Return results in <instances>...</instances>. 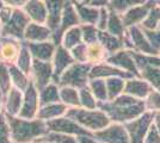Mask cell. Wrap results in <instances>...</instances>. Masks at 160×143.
Wrapping results in <instances>:
<instances>
[{"instance_id": "obj_17", "label": "cell", "mask_w": 160, "mask_h": 143, "mask_svg": "<svg viewBox=\"0 0 160 143\" xmlns=\"http://www.w3.org/2000/svg\"><path fill=\"white\" fill-rule=\"evenodd\" d=\"M153 91V87L146 80L134 76V78H130V79L126 80L123 93L132 95V97L136 98V99H140V100H146V98Z\"/></svg>"}, {"instance_id": "obj_3", "label": "cell", "mask_w": 160, "mask_h": 143, "mask_svg": "<svg viewBox=\"0 0 160 143\" xmlns=\"http://www.w3.org/2000/svg\"><path fill=\"white\" fill-rule=\"evenodd\" d=\"M66 116L77 122L80 126L88 130L90 132H96L98 130L104 129L108 126L111 121L109 119L105 112L97 109H84L81 106L69 107L67 110Z\"/></svg>"}, {"instance_id": "obj_51", "label": "cell", "mask_w": 160, "mask_h": 143, "mask_svg": "<svg viewBox=\"0 0 160 143\" xmlns=\"http://www.w3.org/2000/svg\"><path fill=\"white\" fill-rule=\"evenodd\" d=\"M77 141H78V143H99L96 140V137L93 136V132L78 135L77 136Z\"/></svg>"}, {"instance_id": "obj_22", "label": "cell", "mask_w": 160, "mask_h": 143, "mask_svg": "<svg viewBox=\"0 0 160 143\" xmlns=\"http://www.w3.org/2000/svg\"><path fill=\"white\" fill-rule=\"evenodd\" d=\"M30 21L46 24L47 21V6L44 0H28V2L23 7Z\"/></svg>"}, {"instance_id": "obj_40", "label": "cell", "mask_w": 160, "mask_h": 143, "mask_svg": "<svg viewBox=\"0 0 160 143\" xmlns=\"http://www.w3.org/2000/svg\"><path fill=\"white\" fill-rule=\"evenodd\" d=\"M11 88H12V81H11L8 66L0 62V92H1V95L5 97Z\"/></svg>"}, {"instance_id": "obj_59", "label": "cell", "mask_w": 160, "mask_h": 143, "mask_svg": "<svg viewBox=\"0 0 160 143\" xmlns=\"http://www.w3.org/2000/svg\"><path fill=\"white\" fill-rule=\"evenodd\" d=\"M158 55H159V56H160V51H159V54H158Z\"/></svg>"}, {"instance_id": "obj_30", "label": "cell", "mask_w": 160, "mask_h": 143, "mask_svg": "<svg viewBox=\"0 0 160 143\" xmlns=\"http://www.w3.org/2000/svg\"><path fill=\"white\" fill-rule=\"evenodd\" d=\"M38 98H40L41 105H47L52 102H60V87L58 83L50 82L47 86L38 91Z\"/></svg>"}, {"instance_id": "obj_33", "label": "cell", "mask_w": 160, "mask_h": 143, "mask_svg": "<svg viewBox=\"0 0 160 143\" xmlns=\"http://www.w3.org/2000/svg\"><path fill=\"white\" fill-rule=\"evenodd\" d=\"M140 78L146 80L154 91L160 92V67H151V66H143L139 69Z\"/></svg>"}, {"instance_id": "obj_1", "label": "cell", "mask_w": 160, "mask_h": 143, "mask_svg": "<svg viewBox=\"0 0 160 143\" xmlns=\"http://www.w3.org/2000/svg\"><path fill=\"white\" fill-rule=\"evenodd\" d=\"M98 109L105 112L112 123L120 124L135 119L147 111L145 100L136 99L126 93H122L112 100L98 102Z\"/></svg>"}, {"instance_id": "obj_49", "label": "cell", "mask_w": 160, "mask_h": 143, "mask_svg": "<svg viewBox=\"0 0 160 143\" xmlns=\"http://www.w3.org/2000/svg\"><path fill=\"white\" fill-rule=\"evenodd\" d=\"M13 10L14 8H12V7L5 6V5L1 7V10H0V25L1 26L11 18V16L13 13Z\"/></svg>"}, {"instance_id": "obj_29", "label": "cell", "mask_w": 160, "mask_h": 143, "mask_svg": "<svg viewBox=\"0 0 160 143\" xmlns=\"http://www.w3.org/2000/svg\"><path fill=\"white\" fill-rule=\"evenodd\" d=\"M8 70H10V75H11L12 87L24 92L31 82L30 75L20 70L16 64H8Z\"/></svg>"}, {"instance_id": "obj_9", "label": "cell", "mask_w": 160, "mask_h": 143, "mask_svg": "<svg viewBox=\"0 0 160 143\" xmlns=\"http://www.w3.org/2000/svg\"><path fill=\"white\" fill-rule=\"evenodd\" d=\"M40 98H38V89L35 87L32 81L28 86V88L23 92V102L19 112V117L25 119L37 118V113L40 110Z\"/></svg>"}, {"instance_id": "obj_57", "label": "cell", "mask_w": 160, "mask_h": 143, "mask_svg": "<svg viewBox=\"0 0 160 143\" xmlns=\"http://www.w3.org/2000/svg\"><path fill=\"white\" fill-rule=\"evenodd\" d=\"M154 2H155V5H159L160 6V0H154Z\"/></svg>"}, {"instance_id": "obj_4", "label": "cell", "mask_w": 160, "mask_h": 143, "mask_svg": "<svg viewBox=\"0 0 160 143\" xmlns=\"http://www.w3.org/2000/svg\"><path fill=\"white\" fill-rule=\"evenodd\" d=\"M91 67L88 63L74 62L62 73L58 85L59 86H71L75 88L86 87L90 81V70Z\"/></svg>"}, {"instance_id": "obj_8", "label": "cell", "mask_w": 160, "mask_h": 143, "mask_svg": "<svg viewBox=\"0 0 160 143\" xmlns=\"http://www.w3.org/2000/svg\"><path fill=\"white\" fill-rule=\"evenodd\" d=\"M93 136L99 143H130L124 125L120 123H110L104 129L93 132Z\"/></svg>"}, {"instance_id": "obj_11", "label": "cell", "mask_w": 160, "mask_h": 143, "mask_svg": "<svg viewBox=\"0 0 160 143\" xmlns=\"http://www.w3.org/2000/svg\"><path fill=\"white\" fill-rule=\"evenodd\" d=\"M48 131L52 132H60V134H67V135H82V134H91L88 130L84 129L82 126H80L77 122H74L73 119H71L66 115L59 118H55L52 121L46 122Z\"/></svg>"}, {"instance_id": "obj_39", "label": "cell", "mask_w": 160, "mask_h": 143, "mask_svg": "<svg viewBox=\"0 0 160 143\" xmlns=\"http://www.w3.org/2000/svg\"><path fill=\"white\" fill-rule=\"evenodd\" d=\"M79 99H80V106L84 109H97L98 107V102L92 94L91 89L88 86L79 88Z\"/></svg>"}, {"instance_id": "obj_42", "label": "cell", "mask_w": 160, "mask_h": 143, "mask_svg": "<svg viewBox=\"0 0 160 143\" xmlns=\"http://www.w3.org/2000/svg\"><path fill=\"white\" fill-rule=\"evenodd\" d=\"M41 140L50 141L53 143H78L77 136L67 135V134H60V132H52V131H48L44 136L41 137Z\"/></svg>"}, {"instance_id": "obj_24", "label": "cell", "mask_w": 160, "mask_h": 143, "mask_svg": "<svg viewBox=\"0 0 160 143\" xmlns=\"http://www.w3.org/2000/svg\"><path fill=\"white\" fill-rule=\"evenodd\" d=\"M72 2L79 17L80 24H92V25L97 24L98 17H99V8L90 6L85 2L75 1V0H72Z\"/></svg>"}, {"instance_id": "obj_43", "label": "cell", "mask_w": 160, "mask_h": 143, "mask_svg": "<svg viewBox=\"0 0 160 143\" xmlns=\"http://www.w3.org/2000/svg\"><path fill=\"white\" fill-rule=\"evenodd\" d=\"M146 109L148 111H160V92L153 91L151 94L146 98Z\"/></svg>"}, {"instance_id": "obj_47", "label": "cell", "mask_w": 160, "mask_h": 143, "mask_svg": "<svg viewBox=\"0 0 160 143\" xmlns=\"http://www.w3.org/2000/svg\"><path fill=\"white\" fill-rule=\"evenodd\" d=\"M108 19H109V8L108 7L99 8V17H98V21L96 24V26L99 31H105L107 30Z\"/></svg>"}, {"instance_id": "obj_15", "label": "cell", "mask_w": 160, "mask_h": 143, "mask_svg": "<svg viewBox=\"0 0 160 143\" xmlns=\"http://www.w3.org/2000/svg\"><path fill=\"white\" fill-rule=\"evenodd\" d=\"M74 59L71 51L63 45H56V50L54 53L52 64H53V82L58 83L62 73L66 70L71 64L74 63Z\"/></svg>"}, {"instance_id": "obj_32", "label": "cell", "mask_w": 160, "mask_h": 143, "mask_svg": "<svg viewBox=\"0 0 160 143\" xmlns=\"http://www.w3.org/2000/svg\"><path fill=\"white\" fill-rule=\"evenodd\" d=\"M60 87V102H63L67 107L80 106L79 89L71 86H59Z\"/></svg>"}, {"instance_id": "obj_19", "label": "cell", "mask_w": 160, "mask_h": 143, "mask_svg": "<svg viewBox=\"0 0 160 143\" xmlns=\"http://www.w3.org/2000/svg\"><path fill=\"white\" fill-rule=\"evenodd\" d=\"M29 48L30 53L32 55L33 60H38V61H46L52 62L53 60L54 53L56 50V44L52 40L46 42H24Z\"/></svg>"}, {"instance_id": "obj_31", "label": "cell", "mask_w": 160, "mask_h": 143, "mask_svg": "<svg viewBox=\"0 0 160 143\" xmlns=\"http://www.w3.org/2000/svg\"><path fill=\"white\" fill-rule=\"evenodd\" d=\"M81 43H84L82 42L81 29H80V25H77V26L68 29L66 32L62 35L60 44L63 45L68 50H71V49H73L74 47H77L78 44H81Z\"/></svg>"}, {"instance_id": "obj_35", "label": "cell", "mask_w": 160, "mask_h": 143, "mask_svg": "<svg viewBox=\"0 0 160 143\" xmlns=\"http://www.w3.org/2000/svg\"><path fill=\"white\" fill-rule=\"evenodd\" d=\"M32 61H33L32 55H31V53H30L29 48L27 47V44H25L24 41H23L19 55H18V59H17V61H16L14 64H16L20 70H23L24 73H27V74L30 75V70H31Z\"/></svg>"}, {"instance_id": "obj_14", "label": "cell", "mask_w": 160, "mask_h": 143, "mask_svg": "<svg viewBox=\"0 0 160 143\" xmlns=\"http://www.w3.org/2000/svg\"><path fill=\"white\" fill-rule=\"evenodd\" d=\"M154 5H155L154 0H147L145 4L130 7L126 12H123V13L121 14V17H122V21H123L126 29L132 26H136V25L140 26V24L143 21V19L146 18L148 12H149V10Z\"/></svg>"}, {"instance_id": "obj_6", "label": "cell", "mask_w": 160, "mask_h": 143, "mask_svg": "<svg viewBox=\"0 0 160 143\" xmlns=\"http://www.w3.org/2000/svg\"><path fill=\"white\" fill-rule=\"evenodd\" d=\"M124 44L126 48L129 50H133L136 53L147 55H158V51H155L151 43L147 40L143 30L139 25L128 27L124 36Z\"/></svg>"}, {"instance_id": "obj_28", "label": "cell", "mask_w": 160, "mask_h": 143, "mask_svg": "<svg viewBox=\"0 0 160 143\" xmlns=\"http://www.w3.org/2000/svg\"><path fill=\"white\" fill-rule=\"evenodd\" d=\"M105 31H108L109 34L113 35V36H116V37L123 38V40H124L126 31H127V29H126L123 21H122L121 14L112 11V10H110V8H109V19H108V25Z\"/></svg>"}, {"instance_id": "obj_50", "label": "cell", "mask_w": 160, "mask_h": 143, "mask_svg": "<svg viewBox=\"0 0 160 143\" xmlns=\"http://www.w3.org/2000/svg\"><path fill=\"white\" fill-rule=\"evenodd\" d=\"M5 6L12 7V8H23L28 0H1Z\"/></svg>"}, {"instance_id": "obj_46", "label": "cell", "mask_w": 160, "mask_h": 143, "mask_svg": "<svg viewBox=\"0 0 160 143\" xmlns=\"http://www.w3.org/2000/svg\"><path fill=\"white\" fill-rule=\"evenodd\" d=\"M0 143H12L5 113L0 116Z\"/></svg>"}, {"instance_id": "obj_58", "label": "cell", "mask_w": 160, "mask_h": 143, "mask_svg": "<svg viewBox=\"0 0 160 143\" xmlns=\"http://www.w3.org/2000/svg\"><path fill=\"white\" fill-rule=\"evenodd\" d=\"M0 95H1V92H0ZM1 97H2V95H1Z\"/></svg>"}, {"instance_id": "obj_54", "label": "cell", "mask_w": 160, "mask_h": 143, "mask_svg": "<svg viewBox=\"0 0 160 143\" xmlns=\"http://www.w3.org/2000/svg\"><path fill=\"white\" fill-rule=\"evenodd\" d=\"M4 115V98L0 95V116Z\"/></svg>"}, {"instance_id": "obj_41", "label": "cell", "mask_w": 160, "mask_h": 143, "mask_svg": "<svg viewBox=\"0 0 160 143\" xmlns=\"http://www.w3.org/2000/svg\"><path fill=\"white\" fill-rule=\"evenodd\" d=\"M81 35H82V42L85 44L94 43L98 41V29L92 24H80Z\"/></svg>"}, {"instance_id": "obj_53", "label": "cell", "mask_w": 160, "mask_h": 143, "mask_svg": "<svg viewBox=\"0 0 160 143\" xmlns=\"http://www.w3.org/2000/svg\"><path fill=\"white\" fill-rule=\"evenodd\" d=\"M153 125L160 132V111H154L153 112Z\"/></svg>"}, {"instance_id": "obj_56", "label": "cell", "mask_w": 160, "mask_h": 143, "mask_svg": "<svg viewBox=\"0 0 160 143\" xmlns=\"http://www.w3.org/2000/svg\"><path fill=\"white\" fill-rule=\"evenodd\" d=\"M4 6V4H2V1L0 0V10H1V7ZM0 30H1V25H0Z\"/></svg>"}, {"instance_id": "obj_27", "label": "cell", "mask_w": 160, "mask_h": 143, "mask_svg": "<svg viewBox=\"0 0 160 143\" xmlns=\"http://www.w3.org/2000/svg\"><path fill=\"white\" fill-rule=\"evenodd\" d=\"M108 51L99 42H94L86 44V63L90 66H94L102 62H105L108 59Z\"/></svg>"}, {"instance_id": "obj_25", "label": "cell", "mask_w": 160, "mask_h": 143, "mask_svg": "<svg viewBox=\"0 0 160 143\" xmlns=\"http://www.w3.org/2000/svg\"><path fill=\"white\" fill-rule=\"evenodd\" d=\"M67 110H68V107L61 102H52V104H47V105H41L38 113H37V118L41 121L48 122V121L65 116Z\"/></svg>"}, {"instance_id": "obj_45", "label": "cell", "mask_w": 160, "mask_h": 143, "mask_svg": "<svg viewBox=\"0 0 160 143\" xmlns=\"http://www.w3.org/2000/svg\"><path fill=\"white\" fill-rule=\"evenodd\" d=\"M69 51H71V54H72L75 62L86 63V44H85V43L78 44L77 47H74L73 49H71Z\"/></svg>"}, {"instance_id": "obj_36", "label": "cell", "mask_w": 160, "mask_h": 143, "mask_svg": "<svg viewBox=\"0 0 160 143\" xmlns=\"http://www.w3.org/2000/svg\"><path fill=\"white\" fill-rule=\"evenodd\" d=\"M88 88L91 89L92 94L97 99V102H107L108 100V91L105 85V79H90Z\"/></svg>"}, {"instance_id": "obj_44", "label": "cell", "mask_w": 160, "mask_h": 143, "mask_svg": "<svg viewBox=\"0 0 160 143\" xmlns=\"http://www.w3.org/2000/svg\"><path fill=\"white\" fill-rule=\"evenodd\" d=\"M141 27V26H140ZM143 30V29H142ZM143 32L146 35L147 40L151 43V45L153 47V49L155 51H158L159 54L160 51V30H143Z\"/></svg>"}, {"instance_id": "obj_55", "label": "cell", "mask_w": 160, "mask_h": 143, "mask_svg": "<svg viewBox=\"0 0 160 143\" xmlns=\"http://www.w3.org/2000/svg\"><path fill=\"white\" fill-rule=\"evenodd\" d=\"M32 143H53V142H50V141H46V140H41V138H38V140H36L35 142Z\"/></svg>"}, {"instance_id": "obj_21", "label": "cell", "mask_w": 160, "mask_h": 143, "mask_svg": "<svg viewBox=\"0 0 160 143\" xmlns=\"http://www.w3.org/2000/svg\"><path fill=\"white\" fill-rule=\"evenodd\" d=\"M53 38V31L46 24L30 21L24 32V42H46Z\"/></svg>"}, {"instance_id": "obj_5", "label": "cell", "mask_w": 160, "mask_h": 143, "mask_svg": "<svg viewBox=\"0 0 160 143\" xmlns=\"http://www.w3.org/2000/svg\"><path fill=\"white\" fill-rule=\"evenodd\" d=\"M30 23V19L23 8H14L11 18L1 26L0 37H8L18 41L24 40V32Z\"/></svg>"}, {"instance_id": "obj_34", "label": "cell", "mask_w": 160, "mask_h": 143, "mask_svg": "<svg viewBox=\"0 0 160 143\" xmlns=\"http://www.w3.org/2000/svg\"><path fill=\"white\" fill-rule=\"evenodd\" d=\"M126 80L127 79L118 78V76H113V78L105 79V85H107V91H108V100H112L116 97H118L120 94L123 93Z\"/></svg>"}, {"instance_id": "obj_18", "label": "cell", "mask_w": 160, "mask_h": 143, "mask_svg": "<svg viewBox=\"0 0 160 143\" xmlns=\"http://www.w3.org/2000/svg\"><path fill=\"white\" fill-rule=\"evenodd\" d=\"M113 76H118V78H123V79L134 78V75H132L130 73L117 68L112 64L108 63L107 61L94 64L91 67V70H90V79H109V78H113Z\"/></svg>"}, {"instance_id": "obj_12", "label": "cell", "mask_w": 160, "mask_h": 143, "mask_svg": "<svg viewBox=\"0 0 160 143\" xmlns=\"http://www.w3.org/2000/svg\"><path fill=\"white\" fill-rule=\"evenodd\" d=\"M30 79L35 87L42 89L44 86L53 81V64L52 62L38 61L33 60L31 70H30Z\"/></svg>"}, {"instance_id": "obj_48", "label": "cell", "mask_w": 160, "mask_h": 143, "mask_svg": "<svg viewBox=\"0 0 160 143\" xmlns=\"http://www.w3.org/2000/svg\"><path fill=\"white\" fill-rule=\"evenodd\" d=\"M143 143H160V132L153 125V123H152V125L149 126V129L147 131Z\"/></svg>"}, {"instance_id": "obj_52", "label": "cell", "mask_w": 160, "mask_h": 143, "mask_svg": "<svg viewBox=\"0 0 160 143\" xmlns=\"http://www.w3.org/2000/svg\"><path fill=\"white\" fill-rule=\"evenodd\" d=\"M110 0H86L85 4L90 5V6L97 7V8H102V7H108L109 6Z\"/></svg>"}, {"instance_id": "obj_2", "label": "cell", "mask_w": 160, "mask_h": 143, "mask_svg": "<svg viewBox=\"0 0 160 143\" xmlns=\"http://www.w3.org/2000/svg\"><path fill=\"white\" fill-rule=\"evenodd\" d=\"M5 117L12 143H32L48 132L46 122L38 118L25 119L19 116L7 115H5Z\"/></svg>"}, {"instance_id": "obj_23", "label": "cell", "mask_w": 160, "mask_h": 143, "mask_svg": "<svg viewBox=\"0 0 160 143\" xmlns=\"http://www.w3.org/2000/svg\"><path fill=\"white\" fill-rule=\"evenodd\" d=\"M2 98H4V113L7 116H19L22 102H23V92L12 87L8 91V93Z\"/></svg>"}, {"instance_id": "obj_10", "label": "cell", "mask_w": 160, "mask_h": 143, "mask_svg": "<svg viewBox=\"0 0 160 143\" xmlns=\"http://www.w3.org/2000/svg\"><path fill=\"white\" fill-rule=\"evenodd\" d=\"M77 25H80V21L78 14H77V11L74 8L73 2H72V0H66V4H65V7H63V12H62V17H61L60 25H59V29L56 30V32L53 34L52 41L56 45H59L61 43L62 35L65 34L68 29L77 26Z\"/></svg>"}, {"instance_id": "obj_38", "label": "cell", "mask_w": 160, "mask_h": 143, "mask_svg": "<svg viewBox=\"0 0 160 143\" xmlns=\"http://www.w3.org/2000/svg\"><path fill=\"white\" fill-rule=\"evenodd\" d=\"M146 1L147 0H110L108 7L110 10L115 11V12L122 14L123 12H126L127 10H129L130 7L145 4Z\"/></svg>"}, {"instance_id": "obj_26", "label": "cell", "mask_w": 160, "mask_h": 143, "mask_svg": "<svg viewBox=\"0 0 160 143\" xmlns=\"http://www.w3.org/2000/svg\"><path fill=\"white\" fill-rule=\"evenodd\" d=\"M98 42L105 48L108 54H113L126 48L124 40L109 34L108 31H98Z\"/></svg>"}, {"instance_id": "obj_16", "label": "cell", "mask_w": 160, "mask_h": 143, "mask_svg": "<svg viewBox=\"0 0 160 143\" xmlns=\"http://www.w3.org/2000/svg\"><path fill=\"white\" fill-rule=\"evenodd\" d=\"M22 44L23 41L8 37H0V62L7 66L14 64L18 59Z\"/></svg>"}, {"instance_id": "obj_7", "label": "cell", "mask_w": 160, "mask_h": 143, "mask_svg": "<svg viewBox=\"0 0 160 143\" xmlns=\"http://www.w3.org/2000/svg\"><path fill=\"white\" fill-rule=\"evenodd\" d=\"M152 123H153V112L148 110L138 118L124 123L123 125L127 130L130 143H143L147 131L152 125Z\"/></svg>"}, {"instance_id": "obj_37", "label": "cell", "mask_w": 160, "mask_h": 143, "mask_svg": "<svg viewBox=\"0 0 160 143\" xmlns=\"http://www.w3.org/2000/svg\"><path fill=\"white\" fill-rule=\"evenodd\" d=\"M159 23H160V6L159 5H154L149 10L147 17L140 24V26L143 30H157L158 26H159Z\"/></svg>"}, {"instance_id": "obj_13", "label": "cell", "mask_w": 160, "mask_h": 143, "mask_svg": "<svg viewBox=\"0 0 160 143\" xmlns=\"http://www.w3.org/2000/svg\"><path fill=\"white\" fill-rule=\"evenodd\" d=\"M107 62L115 66V67H117V68L124 70V72L130 73V74L136 76V78H140V73H139L138 67H136V64L134 62L132 51L127 48L122 49L120 51H116L113 54H110L108 56Z\"/></svg>"}, {"instance_id": "obj_20", "label": "cell", "mask_w": 160, "mask_h": 143, "mask_svg": "<svg viewBox=\"0 0 160 143\" xmlns=\"http://www.w3.org/2000/svg\"><path fill=\"white\" fill-rule=\"evenodd\" d=\"M46 6H47V25L52 31L56 32V30L59 29L63 12V7L66 4V0H44Z\"/></svg>"}]
</instances>
